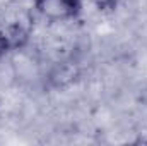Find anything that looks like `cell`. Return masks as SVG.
Returning <instances> with one entry per match:
<instances>
[{
  "instance_id": "2",
  "label": "cell",
  "mask_w": 147,
  "mask_h": 146,
  "mask_svg": "<svg viewBox=\"0 0 147 146\" xmlns=\"http://www.w3.org/2000/svg\"><path fill=\"white\" fill-rule=\"evenodd\" d=\"M99 12H111L116 9L120 0H89Z\"/></svg>"
},
{
  "instance_id": "3",
  "label": "cell",
  "mask_w": 147,
  "mask_h": 146,
  "mask_svg": "<svg viewBox=\"0 0 147 146\" xmlns=\"http://www.w3.org/2000/svg\"><path fill=\"white\" fill-rule=\"evenodd\" d=\"M12 48H14V45H12V41H10L9 35H7L5 29L0 26V59H2L5 53H9Z\"/></svg>"
},
{
  "instance_id": "1",
  "label": "cell",
  "mask_w": 147,
  "mask_h": 146,
  "mask_svg": "<svg viewBox=\"0 0 147 146\" xmlns=\"http://www.w3.org/2000/svg\"><path fill=\"white\" fill-rule=\"evenodd\" d=\"M34 9L48 21H72L82 12V0H34Z\"/></svg>"
}]
</instances>
